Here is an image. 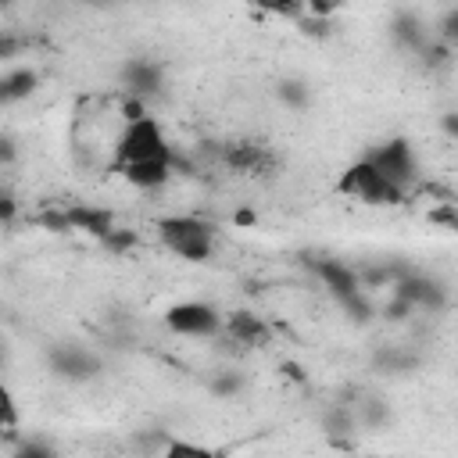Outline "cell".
I'll return each instance as SVG.
<instances>
[{"label": "cell", "instance_id": "6da1fadb", "mask_svg": "<svg viewBox=\"0 0 458 458\" xmlns=\"http://www.w3.org/2000/svg\"><path fill=\"white\" fill-rule=\"evenodd\" d=\"M143 161H175V150L154 114H136L125 118L118 140H114V172L125 165H143Z\"/></svg>", "mask_w": 458, "mask_h": 458}, {"label": "cell", "instance_id": "3957f363", "mask_svg": "<svg viewBox=\"0 0 458 458\" xmlns=\"http://www.w3.org/2000/svg\"><path fill=\"white\" fill-rule=\"evenodd\" d=\"M157 240L186 261H204L215 250V225L197 215H168L157 222Z\"/></svg>", "mask_w": 458, "mask_h": 458}, {"label": "cell", "instance_id": "8fae6325", "mask_svg": "<svg viewBox=\"0 0 458 458\" xmlns=\"http://www.w3.org/2000/svg\"><path fill=\"white\" fill-rule=\"evenodd\" d=\"M222 161L240 175H268L276 168V154L258 140H229L222 147Z\"/></svg>", "mask_w": 458, "mask_h": 458}, {"label": "cell", "instance_id": "d4e9b609", "mask_svg": "<svg viewBox=\"0 0 458 458\" xmlns=\"http://www.w3.org/2000/svg\"><path fill=\"white\" fill-rule=\"evenodd\" d=\"M14 157H18V143L11 136H0V168L14 165Z\"/></svg>", "mask_w": 458, "mask_h": 458}, {"label": "cell", "instance_id": "ac0fdd59", "mask_svg": "<svg viewBox=\"0 0 458 458\" xmlns=\"http://www.w3.org/2000/svg\"><path fill=\"white\" fill-rule=\"evenodd\" d=\"M157 458H218L211 447L204 444H193V440H182V437H168L165 447L157 451Z\"/></svg>", "mask_w": 458, "mask_h": 458}, {"label": "cell", "instance_id": "5bb4252c", "mask_svg": "<svg viewBox=\"0 0 458 458\" xmlns=\"http://www.w3.org/2000/svg\"><path fill=\"white\" fill-rule=\"evenodd\" d=\"M390 32H394V39H397L404 50H411V54H422V50L429 47V39H433V32L426 29V21H422L419 14H411V11H401V14L394 18Z\"/></svg>", "mask_w": 458, "mask_h": 458}, {"label": "cell", "instance_id": "7a4b0ae2", "mask_svg": "<svg viewBox=\"0 0 458 458\" xmlns=\"http://www.w3.org/2000/svg\"><path fill=\"white\" fill-rule=\"evenodd\" d=\"M308 268L311 276L336 297V304L354 318V322H369L372 318V301L358 279V272L336 258H308Z\"/></svg>", "mask_w": 458, "mask_h": 458}, {"label": "cell", "instance_id": "44dd1931", "mask_svg": "<svg viewBox=\"0 0 458 458\" xmlns=\"http://www.w3.org/2000/svg\"><path fill=\"white\" fill-rule=\"evenodd\" d=\"M276 93H279V100H283L286 107H293V111H304L308 100H311V89H308L301 79H283Z\"/></svg>", "mask_w": 458, "mask_h": 458}, {"label": "cell", "instance_id": "5b68a950", "mask_svg": "<svg viewBox=\"0 0 458 458\" xmlns=\"http://www.w3.org/2000/svg\"><path fill=\"white\" fill-rule=\"evenodd\" d=\"M36 222L47 225V229H54V233H86V236H93L100 243L118 229L114 211L93 208V204H72V208H61V211H47Z\"/></svg>", "mask_w": 458, "mask_h": 458}, {"label": "cell", "instance_id": "e0dca14e", "mask_svg": "<svg viewBox=\"0 0 458 458\" xmlns=\"http://www.w3.org/2000/svg\"><path fill=\"white\" fill-rule=\"evenodd\" d=\"M351 411H354L358 429H379V426H386V419H390V408H386L383 397H361L358 404H351Z\"/></svg>", "mask_w": 458, "mask_h": 458}, {"label": "cell", "instance_id": "4fadbf2b", "mask_svg": "<svg viewBox=\"0 0 458 458\" xmlns=\"http://www.w3.org/2000/svg\"><path fill=\"white\" fill-rule=\"evenodd\" d=\"M175 172V161H143V165H125L118 168V175L136 186V190H161Z\"/></svg>", "mask_w": 458, "mask_h": 458}, {"label": "cell", "instance_id": "cb8c5ba5", "mask_svg": "<svg viewBox=\"0 0 458 458\" xmlns=\"http://www.w3.org/2000/svg\"><path fill=\"white\" fill-rule=\"evenodd\" d=\"M14 215H18V200H14L7 190H0V225L14 222Z\"/></svg>", "mask_w": 458, "mask_h": 458}, {"label": "cell", "instance_id": "7402d4cb", "mask_svg": "<svg viewBox=\"0 0 458 458\" xmlns=\"http://www.w3.org/2000/svg\"><path fill=\"white\" fill-rule=\"evenodd\" d=\"M0 429L4 433H14L18 429V401L7 390V383H0Z\"/></svg>", "mask_w": 458, "mask_h": 458}, {"label": "cell", "instance_id": "603a6c76", "mask_svg": "<svg viewBox=\"0 0 458 458\" xmlns=\"http://www.w3.org/2000/svg\"><path fill=\"white\" fill-rule=\"evenodd\" d=\"M11 458H57L43 440H25V444H18L14 447V454Z\"/></svg>", "mask_w": 458, "mask_h": 458}, {"label": "cell", "instance_id": "ba28073f", "mask_svg": "<svg viewBox=\"0 0 458 458\" xmlns=\"http://www.w3.org/2000/svg\"><path fill=\"white\" fill-rule=\"evenodd\" d=\"M47 365L61 376V379H72V383H86L100 372V358L82 347V344H72V340H61V344H50L47 347Z\"/></svg>", "mask_w": 458, "mask_h": 458}, {"label": "cell", "instance_id": "30bf717a", "mask_svg": "<svg viewBox=\"0 0 458 458\" xmlns=\"http://www.w3.org/2000/svg\"><path fill=\"white\" fill-rule=\"evenodd\" d=\"M122 86H125V93L132 100L143 104V100H150V97L161 93V86H165V64L154 61V57H132V61L122 64Z\"/></svg>", "mask_w": 458, "mask_h": 458}, {"label": "cell", "instance_id": "d6986e66", "mask_svg": "<svg viewBox=\"0 0 458 458\" xmlns=\"http://www.w3.org/2000/svg\"><path fill=\"white\" fill-rule=\"evenodd\" d=\"M208 390H211L215 397L229 401V397H236V394L243 390V376H240L236 369H218V372L208 379Z\"/></svg>", "mask_w": 458, "mask_h": 458}, {"label": "cell", "instance_id": "9a60e30c", "mask_svg": "<svg viewBox=\"0 0 458 458\" xmlns=\"http://www.w3.org/2000/svg\"><path fill=\"white\" fill-rule=\"evenodd\" d=\"M39 75L32 68H11L7 75H0V104H18L36 89Z\"/></svg>", "mask_w": 458, "mask_h": 458}, {"label": "cell", "instance_id": "2e32d148", "mask_svg": "<svg viewBox=\"0 0 458 458\" xmlns=\"http://www.w3.org/2000/svg\"><path fill=\"white\" fill-rule=\"evenodd\" d=\"M322 429H326V437H333L336 444H347V440L358 433V422H354L351 404H333V408L322 415Z\"/></svg>", "mask_w": 458, "mask_h": 458}, {"label": "cell", "instance_id": "9c48e42d", "mask_svg": "<svg viewBox=\"0 0 458 458\" xmlns=\"http://www.w3.org/2000/svg\"><path fill=\"white\" fill-rule=\"evenodd\" d=\"M394 301L408 304V308H426V311H444L451 304V293L444 283L437 279H426V276H415V272H404L401 279H394Z\"/></svg>", "mask_w": 458, "mask_h": 458}, {"label": "cell", "instance_id": "52a82bcc", "mask_svg": "<svg viewBox=\"0 0 458 458\" xmlns=\"http://www.w3.org/2000/svg\"><path fill=\"white\" fill-rule=\"evenodd\" d=\"M165 326L179 336H215L222 333V311L208 301H179L165 311Z\"/></svg>", "mask_w": 458, "mask_h": 458}, {"label": "cell", "instance_id": "8992f818", "mask_svg": "<svg viewBox=\"0 0 458 458\" xmlns=\"http://www.w3.org/2000/svg\"><path fill=\"white\" fill-rule=\"evenodd\" d=\"M336 190L347 193V197H358V200H365V204H379V208H390V204H404V200H408V193L397 190V186H390L365 157H358V161L340 175Z\"/></svg>", "mask_w": 458, "mask_h": 458}, {"label": "cell", "instance_id": "ffe728a7", "mask_svg": "<svg viewBox=\"0 0 458 458\" xmlns=\"http://www.w3.org/2000/svg\"><path fill=\"white\" fill-rule=\"evenodd\" d=\"M376 365H379L383 372H408V369L419 365V358L408 354V351H401V347H383V351L376 354Z\"/></svg>", "mask_w": 458, "mask_h": 458}, {"label": "cell", "instance_id": "277c9868", "mask_svg": "<svg viewBox=\"0 0 458 458\" xmlns=\"http://www.w3.org/2000/svg\"><path fill=\"white\" fill-rule=\"evenodd\" d=\"M365 161L397 190H411L419 182V157L411 150V143L404 136H394V140H383L376 147L365 150Z\"/></svg>", "mask_w": 458, "mask_h": 458}, {"label": "cell", "instance_id": "7c38bea8", "mask_svg": "<svg viewBox=\"0 0 458 458\" xmlns=\"http://www.w3.org/2000/svg\"><path fill=\"white\" fill-rule=\"evenodd\" d=\"M222 333H225V340H233L240 347H265L268 336H272L268 326H265V318L254 315V311H247V308H236V311L222 315Z\"/></svg>", "mask_w": 458, "mask_h": 458}, {"label": "cell", "instance_id": "484cf974", "mask_svg": "<svg viewBox=\"0 0 458 458\" xmlns=\"http://www.w3.org/2000/svg\"><path fill=\"white\" fill-rule=\"evenodd\" d=\"M18 47H21V39H11V36L0 32V61L11 57V54H18Z\"/></svg>", "mask_w": 458, "mask_h": 458}, {"label": "cell", "instance_id": "4316f807", "mask_svg": "<svg viewBox=\"0 0 458 458\" xmlns=\"http://www.w3.org/2000/svg\"><path fill=\"white\" fill-rule=\"evenodd\" d=\"M4 361H7V347H4V340H0V369H4Z\"/></svg>", "mask_w": 458, "mask_h": 458}]
</instances>
